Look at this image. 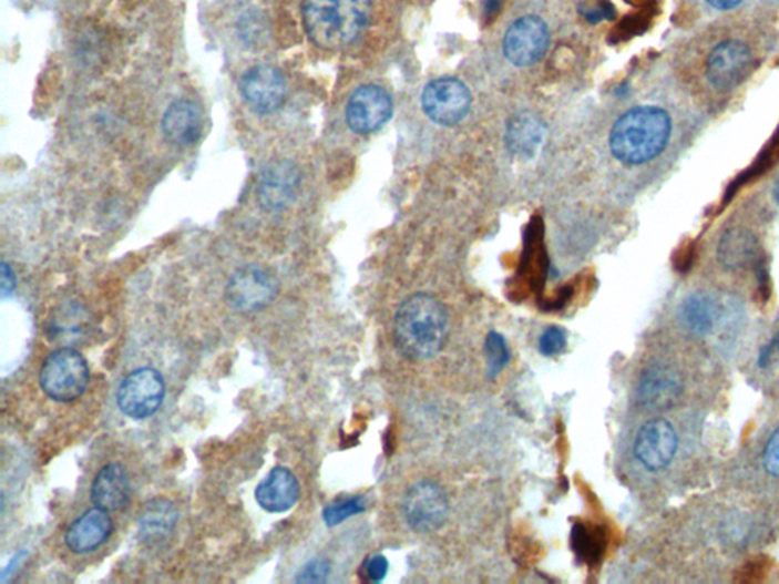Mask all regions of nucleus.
I'll list each match as a JSON object with an SVG mask.
<instances>
[{
	"mask_svg": "<svg viewBox=\"0 0 779 584\" xmlns=\"http://www.w3.org/2000/svg\"><path fill=\"white\" fill-rule=\"evenodd\" d=\"M450 318L442 301L430 294H416L403 301L394 317L396 349L411 361H427L443 349Z\"/></svg>",
	"mask_w": 779,
	"mask_h": 584,
	"instance_id": "obj_1",
	"label": "nucleus"
},
{
	"mask_svg": "<svg viewBox=\"0 0 779 584\" xmlns=\"http://www.w3.org/2000/svg\"><path fill=\"white\" fill-rule=\"evenodd\" d=\"M370 0H304L301 18L306 34L317 47L338 51L365 32L370 20Z\"/></svg>",
	"mask_w": 779,
	"mask_h": 584,
	"instance_id": "obj_2",
	"label": "nucleus"
},
{
	"mask_svg": "<svg viewBox=\"0 0 779 584\" xmlns=\"http://www.w3.org/2000/svg\"><path fill=\"white\" fill-rule=\"evenodd\" d=\"M670 133V116L663 109L650 105L632 109L612 129V154L619 162L642 165L663 153Z\"/></svg>",
	"mask_w": 779,
	"mask_h": 584,
	"instance_id": "obj_3",
	"label": "nucleus"
},
{
	"mask_svg": "<svg viewBox=\"0 0 779 584\" xmlns=\"http://www.w3.org/2000/svg\"><path fill=\"white\" fill-rule=\"evenodd\" d=\"M40 387L55 402H73L85 393L91 379L88 361L73 347H61L44 359Z\"/></svg>",
	"mask_w": 779,
	"mask_h": 584,
	"instance_id": "obj_4",
	"label": "nucleus"
},
{
	"mask_svg": "<svg viewBox=\"0 0 779 584\" xmlns=\"http://www.w3.org/2000/svg\"><path fill=\"white\" fill-rule=\"evenodd\" d=\"M165 395L163 376L153 367H142L121 382L116 395L117 407L126 418L148 419L162 407Z\"/></svg>",
	"mask_w": 779,
	"mask_h": 584,
	"instance_id": "obj_5",
	"label": "nucleus"
},
{
	"mask_svg": "<svg viewBox=\"0 0 779 584\" xmlns=\"http://www.w3.org/2000/svg\"><path fill=\"white\" fill-rule=\"evenodd\" d=\"M279 293V281L267 268L247 265L228 280L227 304L243 314L259 313L270 306Z\"/></svg>",
	"mask_w": 779,
	"mask_h": 584,
	"instance_id": "obj_6",
	"label": "nucleus"
},
{
	"mask_svg": "<svg viewBox=\"0 0 779 584\" xmlns=\"http://www.w3.org/2000/svg\"><path fill=\"white\" fill-rule=\"evenodd\" d=\"M679 447V434L670 420L650 419L636 432L635 459L647 472H663L675 461Z\"/></svg>",
	"mask_w": 779,
	"mask_h": 584,
	"instance_id": "obj_7",
	"label": "nucleus"
},
{
	"mask_svg": "<svg viewBox=\"0 0 779 584\" xmlns=\"http://www.w3.org/2000/svg\"><path fill=\"white\" fill-rule=\"evenodd\" d=\"M402 512L410 529L428 534L439 530L447 522L450 501L439 484L422 481L414 484L403 496Z\"/></svg>",
	"mask_w": 779,
	"mask_h": 584,
	"instance_id": "obj_8",
	"label": "nucleus"
},
{
	"mask_svg": "<svg viewBox=\"0 0 779 584\" xmlns=\"http://www.w3.org/2000/svg\"><path fill=\"white\" fill-rule=\"evenodd\" d=\"M239 92L253 112L276 113L287 101V80L284 73L271 64H256L240 76Z\"/></svg>",
	"mask_w": 779,
	"mask_h": 584,
	"instance_id": "obj_9",
	"label": "nucleus"
},
{
	"mask_svg": "<svg viewBox=\"0 0 779 584\" xmlns=\"http://www.w3.org/2000/svg\"><path fill=\"white\" fill-rule=\"evenodd\" d=\"M423 110L440 125H455L464 120L471 107V93L455 78H440L428 84L422 96Z\"/></svg>",
	"mask_w": 779,
	"mask_h": 584,
	"instance_id": "obj_10",
	"label": "nucleus"
},
{
	"mask_svg": "<svg viewBox=\"0 0 779 584\" xmlns=\"http://www.w3.org/2000/svg\"><path fill=\"white\" fill-rule=\"evenodd\" d=\"M549 44V28L544 20L525 16L505 32L504 54L515 66H532L545 55Z\"/></svg>",
	"mask_w": 779,
	"mask_h": 584,
	"instance_id": "obj_11",
	"label": "nucleus"
},
{
	"mask_svg": "<svg viewBox=\"0 0 779 584\" xmlns=\"http://www.w3.org/2000/svg\"><path fill=\"white\" fill-rule=\"evenodd\" d=\"M393 112L389 93L379 85H362L355 90L346 107V121L352 132L372 134L378 132Z\"/></svg>",
	"mask_w": 779,
	"mask_h": 584,
	"instance_id": "obj_12",
	"label": "nucleus"
},
{
	"mask_svg": "<svg viewBox=\"0 0 779 584\" xmlns=\"http://www.w3.org/2000/svg\"><path fill=\"white\" fill-rule=\"evenodd\" d=\"M301 175L289 161H276L264 167L258 182V202L265 211L283 212L297 198Z\"/></svg>",
	"mask_w": 779,
	"mask_h": 584,
	"instance_id": "obj_13",
	"label": "nucleus"
},
{
	"mask_svg": "<svg viewBox=\"0 0 779 584\" xmlns=\"http://www.w3.org/2000/svg\"><path fill=\"white\" fill-rule=\"evenodd\" d=\"M750 66V51L738 40H728L719 44L707 63L709 83L717 89H731L744 80Z\"/></svg>",
	"mask_w": 779,
	"mask_h": 584,
	"instance_id": "obj_14",
	"label": "nucleus"
},
{
	"mask_svg": "<svg viewBox=\"0 0 779 584\" xmlns=\"http://www.w3.org/2000/svg\"><path fill=\"white\" fill-rule=\"evenodd\" d=\"M113 521L109 512L100 508L88 510L73 521L66 531L64 542L75 554L93 553L112 536Z\"/></svg>",
	"mask_w": 779,
	"mask_h": 584,
	"instance_id": "obj_15",
	"label": "nucleus"
},
{
	"mask_svg": "<svg viewBox=\"0 0 779 584\" xmlns=\"http://www.w3.org/2000/svg\"><path fill=\"white\" fill-rule=\"evenodd\" d=\"M255 498L265 512L287 513L299 502V480L289 469L277 465L256 488Z\"/></svg>",
	"mask_w": 779,
	"mask_h": 584,
	"instance_id": "obj_16",
	"label": "nucleus"
},
{
	"mask_svg": "<svg viewBox=\"0 0 779 584\" xmlns=\"http://www.w3.org/2000/svg\"><path fill=\"white\" fill-rule=\"evenodd\" d=\"M162 132L175 146L197 144L203 132L202 110L191 100L174 101L163 114Z\"/></svg>",
	"mask_w": 779,
	"mask_h": 584,
	"instance_id": "obj_17",
	"label": "nucleus"
},
{
	"mask_svg": "<svg viewBox=\"0 0 779 584\" xmlns=\"http://www.w3.org/2000/svg\"><path fill=\"white\" fill-rule=\"evenodd\" d=\"M683 391L684 379L678 371L655 366L643 375L638 387V400L644 407L660 410L678 402Z\"/></svg>",
	"mask_w": 779,
	"mask_h": 584,
	"instance_id": "obj_18",
	"label": "nucleus"
},
{
	"mask_svg": "<svg viewBox=\"0 0 779 584\" xmlns=\"http://www.w3.org/2000/svg\"><path fill=\"white\" fill-rule=\"evenodd\" d=\"M130 495H132V484L124 465L110 463L96 473L92 484V502L95 508L110 513L117 512L126 508Z\"/></svg>",
	"mask_w": 779,
	"mask_h": 584,
	"instance_id": "obj_19",
	"label": "nucleus"
},
{
	"mask_svg": "<svg viewBox=\"0 0 779 584\" xmlns=\"http://www.w3.org/2000/svg\"><path fill=\"white\" fill-rule=\"evenodd\" d=\"M545 136V125L537 114L521 112L510 120L505 145L516 157L529 158L540 148Z\"/></svg>",
	"mask_w": 779,
	"mask_h": 584,
	"instance_id": "obj_20",
	"label": "nucleus"
},
{
	"mask_svg": "<svg viewBox=\"0 0 779 584\" xmlns=\"http://www.w3.org/2000/svg\"><path fill=\"white\" fill-rule=\"evenodd\" d=\"M721 310L719 301L705 293L691 294L680 306L679 318L683 328L693 335H709L719 325Z\"/></svg>",
	"mask_w": 779,
	"mask_h": 584,
	"instance_id": "obj_21",
	"label": "nucleus"
},
{
	"mask_svg": "<svg viewBox=\"0 0 779 584\" xmlns=\"http://www.w3.org/2000/svg\"><path fill=\"white\" fill-rule=\"evenodd\" d=\"M178 512L168 500H151L146 502L139 518V536L145 543H161L173 534L177 525Z\"/></svg>",
	"mask_w": 779,
	"mask_h": 584,
	"instance_id": "obj_22",
	"label": "nucleus"
},
{
	"mask_svg": "<svg viewBox=\"0 0 779 584\" xmlns=\"http://www.w3.org/2000/svg\"><path fill=\"white\" fill-rule=\"evenodd\" d=\"M573 546L582 562H598L605 550V537L599 530H590L577 524L573 530Z\"/></svg>",
	"mask_w": 779,
	"mask_h": 584,
	"instance_id": "obj_23",
	"label": "nucleus"
},
{
	"mask_svg": "<svg viewBox=\"0 0 779 584\" xmlns=\"http://www.w3.org/2000/svg\"><path fill=\"white\" fill-rule=\"evenodd\" d=\"M83 316L84 313L81 314V316L75 313V316L72 318V310H69L66 316L63 314V317H54V320L48 326V335H51V338H54V340H60V338L63 340L64 338V340L72 342V338L84 334L85 328H88V320H85V318H80Z\"/></svg>",
	"mask_w": 779,
	"mask_h": 584,
	"instance_id": "obj_24",
	"label": "nucleus"
},
{
	"mask_svg": "<svg viewBox=\"0 0 779 584\" xmlns=\"http://www.w3.org/2000/svg\"><path fill=\"white\" fill-rule=\"evenodd\" d=\"M486 357L489 365V376L495 378L509 365V347L500 334L491 332L486 338Z\"/></svg>",
	"mask_w": 779,
	"mask_h": 584,
	"instance_id": "obj_25",
	"label": "nucleus"
},
{
	"mask_svg": "<svg viewBox=\"0 0 779 584\" xmlns=\"http://www.w3.org/2000/svg\"><path fill=\"white\" fill-rule=\"evenodd\" d=\"M365 501L361 498H350V500L334 502L328 505L324 512L326 525L336 526L345 522L346 519L355 516V514L365 512Z\"/></svg>",
	"mask_w": 779,
	"mask_h": 584,
	"instance_id": "obj_26",
	"label": "nucleus"
},
{
	"mask_svg": "<svg viewBox=\"0 0 779 584\" xmlns=\"http://www.w3.org/2000/svg\"><path fill=\"white\" fill-rule=\"evenodd\" d=\"M566 347V334L561 328H549L540 338V350L545 357H556L564 352Z\"/></svg>",
	"mask_w": 779,
	"mask_h": 584,
	"instance_id": "obj_27",
	"label": "nucleus"
},
{
	"mask_svg": "<svg viewBox=\"0 0 779 584\" xmlns=\"http://www.w3.org/2000/svg\"><path fill=\"white\" fill-rule=\"evenodd\" d=\"M762 468L766 473L779 480V428L769 436L761 453Z\"/></svg>",
	"mask_w": 779,
	"mask_h": 584,
	"instance_id": "obj_28",
	"label": "nucleus"
},
{
	"mask_svg": "<svg viewBox=\"0 0 779 584\" xmlns=\"http://www.w3.org/2000/svg\"><path fill=\"white\" fill-rule=\"evenodd\" d=\"M330 573V565L328 561H321V559H314V561L306 563L299 575H297V583H325L326 578Z\"/></svg>",
	"mask_w": 779,
	"mask_h": 584,
	"instance_id": "obj_29",
	"label": "nucleus"
},
{
	"mask_svg": "<svg viewBox=\"0 0 779 584\" xmlns=\"http://www.w3.org/2000/svg\"><path fill=\"white\" fill-rule=\"evenodd\" d=\"M387 573H389V561L385 555H375L366 563V574L372 582H381L386 578Z\"/></svg>",
	"mask_w": 779,
	"mask_h": 584,
	"instance_id": "obj_30",
	"label": "nucleus"
},
{
	"mask_svg": "<svg viewBox=\"0 0 779 584\" xmlns=\"http://www.w3.org/2000/svg\"><path fill=\"white\" fill-rule=\"evenodd\" d=\"M0 288H2L3 297L10 296L16 289L14 271H12L10 265L7 263L0 265Z\"/></svg>",
	"mask_w": 779,
	"mask_h": 584,
	"instance_id": "obj_31",
	"label": "nucleus"
},
{
	"mask_svg": "<svg viewBox=\"0 0 779 584\" xmlns=\"http://www.w3.org/2000/svg\"><path fill=\"white\" fill-rule=\"evenodd\" d=\"M707 2L717 10H732L741 0H707Z\"/></svg>",
	"mask_w": 779,
	"mask_h": 584,
	"instance_id": "obj_32",
	"label": "nucleus"
},
{
	"mask_svg": "<svg viewBox=\"0 0 779 584\" xmlns=\"http://www.w3.org/2000/svg\"><path fill=\"white\" fill-rule=\"evenodd\" d=\"M777 199L779 202V186H778V191H777Z\"/></svg>",
	"mask_w": 779,
	"mask_h": 584,
	"instance_id": "obj_33",
	"label": "nucleus"
},
{
	"mask_svg": "<svg viewBox=\"0 0 779 584\" xmlns=\"http://www.w3.org/2000/svg\"><path fill=\"white\" fill-rule=\"evenodd\" d=\"M778 357H779V341H778Z\"/></svg>",
	"mask_w": 779,
	"mask_h": 584,
	"instance_id": "obj_34",
	"label": "nucleus"
}]
</instances>
